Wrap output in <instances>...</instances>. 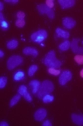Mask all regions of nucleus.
Here are the masks:
<instances>
[{
    "mask_svg": "<svg viewBox=\"0 0 83 126\" xmlns=\"http://www.w3.org/2000/svg\"><path fill=\"white\" fill-rule=\"evenodd\" d=\"M54 84L49 80H44L43 83H41V86L39 88V91L37 92V96L39 99H43L45 95L50 94L54 91Z\"/></svg>",
    "mask_w": 83,
    "mask_h": 126,
    "instance_id": "nucleus-1",
    "label": "nucleus"
},
{
    "mask_svg": "<svg viewBox=\"0 0 83 126\" xmlns=\"http://www.w3.org/2000/svg\"><path fill=\"white\" fill-rule=\"evenodd\" d=\"M44 64L48 68H55L59 69L61 65V61L58 60L55 57V52L54 50H50L46 55L44 58Z\"/></svg>",
    "mask_w": 83,
    "mask_h": 126,
    "instance_id": "nucleus-2",
    "label": "nucleus"
},
{
    "mask_svg": "<svg viewBox=\"0 0 83 126\" xmlns=\"http://www.w3.org/2000/svg\"><path fill=\"white\" fill-rule=\"evenodd\" d=\"M24 61V58L18 55H14L11 56V58L7 60V68L8 70L11 71V70H14L17 66L20 65L21 63Z\"/></svg>",
    "mask_w": 83,
    "mask_h": 126,
    "instance_id": "nucleus-3",
    "label": "nucleus"
},
{
    "mask_svg": "<svg viewBox=\"0 0 83 126\" xmlns=\"http://www.w3.org/2000/svg\"><path fill=\"white\" fill-rule=\"evenodd\" d=\"M48 37V33L45 30H39L34 32L31 35L30 38L35 43H42Z\"/></svg>",
    "mask_w": 83,
    "mask_h": 126,
    "instance_id": "nucleus-4",
    "label": "nucleus"
},
{
    "mask_svg": "<svg viewBox=\"0 0 83 126\" xmlns=\"http://www.w3.org/2000/svg\"><path fill=\"white\" fill-rule=\"evenodd\" d=\"M72 79V72L70 71H64L61 73L59 78V83L61 85H65L68 81Z\"/></svg>",
    "mask_w": 83,
    "mask_h": 126,
    "instance_id": "nucleus-5",
    "label": "nucleus"
},
{
    "mask_svg": "<svg viewBox=\"0 0 83 126\" xmlns=\"http://www.w3.org/2000/svg\"><path fill=\"white\" fill-rule=\"evenodd\" d=\"M79 43V38H74L71 42V50L74 53H75L76 55H83V48L79 47L78 45Z\"/></svg>",
    "mask_w": 83,
    "mask_h": 126,
    "instance_id": "nucleus-6",
    "label": "nucleus"
},
{
    "mask_svg": "<svg viewBox=\"0 0 83 126\" xmlns=\"http://www.w3.org/2000/svg\"><path fill=\"white\" fill-rule=\"evenodd\" d=\"M47 117V110L43 108L37 110L34 114V118L36 121H43Z\"/></svg>",
    "mask_w": 83,
    "mask_h": 126,
    "instance_id": "nucleus-7",
    "label": "nucleus"
},
{
    "mask_svg": "<svg viewBox=\"0 0 83 126\" xmlns=\"http://www.w3.org/2000/svg\"><path fill=\"white\" fill-rule=\"evenodd\" d=\"M62 24L67 29H73L76 25V21L72 17H64L62 19Z\"/></svg>",
    "mask_w": 83,
    "mask_h": 126,
    "instance_id": "nucleus-8",
    "label": "nucleus"
},
{
    "mask_svg": "<svg viewBox=\"0 0 83 126\" xmlns=\"http://www.w3.org/2000/svg\"><path fill=\"white\" fill-rule=\"evenodd\" d=\"M40 86H41V83L38 80H32V81H30V83H29V87L31 90L33 94H37Z\"/></svg>",
    "mask_w": 83,
    "mask_h": 126,
    "instance_id": "nucleus-9",
    "label": "nucleus"
},
{
    "mask_svg": "<svg viewBox=\"0 0 83 126\" xmlns=\"http://www.w3.org/2000/svg\"><path fill=\"white\" fill-rule=\"evenodd\" d=\"M58 3L61 4L62 9L71 8L75 4V1L74 0H58Z\"/></svg>",
    "mask_w": 83,
    "mask_h": 126,
    "instance_id": "nucleus-10",
    "label": "nucleus"
},
{
    "mask_svg": "<svg viewBox=\"0 0 83 126\" xmlns=\"http://www.w3.org/2000/svg\"><path fill=\"white\" fill-rule=\"evenodd\" d=\"M23 52H24V55H30L32 56V57H37L38 56V51L36 48H33V47H25V48L23 50Z\"/></svg>",
    "mask_w": 83,
    "mask_h": 126,
    "instance_id": "nucleus-11",
    "label": "nucleus"
},
{
    "mask_svg": "<svg viewBox=\"0 0 83 126\" xmlns=\"http://www.w3.org/2000/svg\"><path fill=\"white\" fill-rule=\"evenodd\" d=\"M72 121L77 125H83V115H77V114H72L71 115Z\"/></svg>",
    "mask_w": 83,
    "mask_h": 126,
    "instance_id": "nucleus-12",
    "label": "nucleus"
},
{
    "mask_svg": "<svg viewBox=\"0 0 83 126\" xmlns=\"http://www.w3.org/2000/svg\"><path fill=\"white\" fill-rule=\"evenodd\" d=\"M55 32H56V34H57L60 37H62V38H68V37H70L69 32H67V31H63L61 28H57L56 31H55Z\"/></svg>",
    "mask_w": 83,
    "mask_h": 126,
    "instance_id": "nucleus-13",
    "label": "nucleus"
},
{
    "mask_svg": "<svg viewBox=\"0 0 83 126\" xmlns=\"http://www.w3.org/2000/svg\"><path fill=\"white\" fill-rule=\"evenodd\" d=\"M25 77V74L23 71L21 70H18L17 71H16L13 75V79L15 80V81H20V80H23Z\"/></svg>",
    "mask_w": 83,
    "mask_h": 126,
    "instance_id": "nucleus-14",
    "label": "nucleus"
},
{
    "mask_svg": "<svg viewBox=\"0 0 83 126\" xmlns=\"http://www.w3.org/2000/svg\"><path fill=\"white\" fill-rule=\"evenodd\" d=\"M17 45H18V42H17L16 39L10 40L9 42H7V44H6V46H7V48L10 49V50H13V49L17 48Z\"/></svg>",
    "mask_w": 83,
    "mask_h": 126,
    "instance_id": "nucleus-15",
    "label": "nucleus"
},
{
    "mask_svg": "<svg viewBox=\"0 0 83 126\" xmlns=\"http://www.w3.org/2000/svg\"><path fill=\"white\" fill-rule=\"evenodd\" d=\"M48 9H49V8L46 5V4H38V5H37V11H39L40 14H46Z\"/></svg>",
    "mask_w": 83,
    "mask_h": 126,
    "instance_id": "nucleus-16",
    "label": "nucleus"
},
{
    "mask_svg": "<svg viewBox=\"0 0 83 126\" xmlns=\"http://www.w3.org/2000/svg\"><path fill=\"white\" fill-rule=\"evenodd\" d=\"M70 46H71V42L66 40V41H64L62 44H61V45H59V49L61 50H62V51H66V50H68V49H69Z\"/></svg>",
    "mask_w": 83,
    "mask_h": 126,
    "instance_id": "nucleus-17",
    "label": "nucleus"
},
{
    "mask_svg": "<svg viewBox=\"0 0 83 126\" xmlns=\"http://www.w3.org/2000/svg\"><path fill=\"white\" fill-rule=\"evenodd\" d=\"M20 99H21V95L18 93V94H17L16 96H14L12 97V98H11V102H10V106H11V107H13V106H15L16 104H17V103H18L19 101H20Z\"/></svg>",
    "mask_w": 83,
    "mask_h": 126,
    "instance_id": "nucleus-18",
    "label": "nucleus"
},
{
    "mask_svg": "<svg viewBox=\"0 0 83 126\" xmlns=\"http://www.w3.org/2000/svg\"><path fill=\"white\" fill-rule=\"evenodd\" d=\"M54 96H52V95L50 94H48V95H45L43 97V101L45 103V104H48V103H51L54 101Z\"/></svg>",
    "mask_w": 83,
    "mask_h": 126,
    "instance_id": "nucleus-19",
    "label": "nucleus"
},
{
    "mask_svg": "<svg viewBox=\"0 0 83 126\" xmlns=\"http://www.w3.org/2000/svg\"><path fill=\"white\" fill-rule=\"evenodd\" d=\"M37 69H38L37 65H31V66L29 68V71H28V75H29L30 77H32L36 72Z\"/></svg>",
    "mask_w": 83,
    "mask_h": 126,
    "instance_id": "nucleus-20",
    "label": "nucleus"
},
{
    "mask_svg": "<svg viewBox=\"0 0 83 126\" xmlns=\"http://www.w3.org/2000/svg\"><path fill=\"white\" fill-rule=\"evenodd\" d=\"M28 92H29V91H28V89L25 85H21L20 87L18 88V93L21 95V96H24Z\"/></svg>",
    "mask_w": 83,
    "mask_h": 126,
    "instance_id": "nucleus-21",
    "label": "nucleus"
},
{
    "mask_svg": "<svg viewBox=\"0 0 83 126\" xmlns=\"http://www.w3.org/2000/svg\"><path fill=\"white\" fill-rule=\"evenodd\" d=\"M48 72L49 74L55 75V76H57V75L61 74V71H60L59 69H55V68H48Z\"/></svg>",
    "mask_w": 83,
    "mask_h": 126,
    "instance_id": "nucleus-22",
    "label": "nucleus"
},
{
    "mask_svg": "<svg viewBox=\"0 0 83 126\" xmlns=\"http://www.w3.org/2000/svg\"><path fill=\"white\" fill-rule=\"evenodd\" d=\"M74 61L78 64H83V55H75L74 57Z\"/></svg>",
    "mask_w": 83,
    "mask_h": 126,
    "instance_id": "nucleus-23",
    "label": "nucleus"
},
{
    "mask_svg": "<svg viewBox=\"0 0 83 126\" xmlns=\"http://www.w3.org/2000/svg\"><path fill=\"white\" fill-rule=\"evenodd\" d=\"M6 84H7V78L5 77H1V78H0V88L3 89L5 87Z\"/></svg>",
    "mask_w": 83,
    "mask_h": 126,
    "instance_id": "nucleus-24",
    "label": "nucleus"
},
{
    "mask_svg": "<svg viewBox=\"0 0 83 126\" xmlns=\"http://www.w3.org/2000/svg\"><path fill=\"white\" fill-rule=\"evenodd\" d=\"M25 25V21H24V19H17V21H16V26L18 28H22L24 27V26Z\"/></svg>",
    "mask_w": 83,
    "mask_h": 126,
    "instance_id": "nucleus-25",
    "label": "nucleus"
},
{
    "mask_svg": "<svg viewBox=\"0 0 83 126\" xmlns=\"http://www.w3.org/2000/svg\"><path fill=\"white\" fill-rule=\"evenodd\" d=\"M46 15L48 16L49 18L53 19L54 17H55V11H53V9H50V8H49V9L48 10V11H47Z\"/></svg>",
    "mask_w": 83,
    "mask_h": 126,
    "instance_id": "nucleus-26",
    "label": "nucleus"
},
{
    "mask_svg": "<svg viewBox=\"0 0 83 126\" xmlns=\"http://www.w3.org/2000/svg\"><path fill=\"white\" fill-rule=\"evenodd\" d=\"M1 28H2L3 31H7L8 28H9V24H8L7 21L4 20V21H1Z\"/></svg>",
    "mask_w": 83,
    "mask_h": 126,
    "instance_id": "nucleus-27",
    "label": "nucleus"
},
{
    "mask_svg": "<svg viewBox=\"0 0 83 126\" xmlns=\"http://www.w3.org/2000/svg\"><path fill=\"white\" fill-rule=\"evenodd\" d=\"M46 5L50 9H53L54 7V1L53 0H47L46 1Z\"/></svg>",
    "mask_w": 83,
    "mask_h": 126,
    "instance_id": "nucleus-28",
    "label": "nucleus"
},
{
    "mask_svg": "<svg viewBox=\"0 0 83 126\" xmlns=\"http://www.w3.org/2000/svg\"><path fill=\"white\" fill-rule=\"evenodd\" d=\"M17 17L18 19H24V17H25V13L23 12V11H18L17 13Z\"/></svg>",
    "mask_w": 83,
    "mask_h": 126,
    "instance_id": "nucleus-29",
    "label": "nucleus"
},
{
    "mask_svg": "<svg viewBox=\"0 0 83 126\" xmlns=\"http://www.w3.org/2000/svg\"><path fill=\"white\" fill-rule=\"evenodd\" d=\"M24 97L25 98L26 101H28V102H31V101H32V97H31V96H30V94L29 92H28L27 94L24 96Z\"/></svg>",
    "mask_w": 83,
    "mask_h": 126,
    "instance_id": "nucleus-30",
    "label": "nucleus"
},
{
    "mask_svg": "<svg viewBox=\"0 0 83 126\" xmlns=\"http://www.w3.org/2000/svg\"><path fill=\"white\" fill-rule=\"evenodd\" d=\"M6 3H9V4H17L18 3V0H6Z\"/></svg>",
    "mask_w": 83,
    "mask_h": 126,
    "instance_id": "nucleus-31",
    "label": "nucleus"
},
{
    "mask_svg": "<svg viewBox=\"0 0 83 126\" xmlns=\"http://www.w3.org/2000/svg\"><path fill=\"white\" fill-rule=\"evenodd\" d=\"M43 126H52V124H51V122H50V121L47 120V121H45V122L43 123Z\"/></svg>",
    "mask_w": 83,
    "mask_h": 126,
    "instance_id": "nucleus-32",
    "label": "nucleus"
},
{
    "mask_svg": "<svg viewBox=\"0 0 83 126\" xmlns=\"http://www.w3.org/2000/svg\"><path fill=\"white\" fill-rule=\"evenodd\" d=\"M8 125H9V124L7 122H4V121L0 123V126H8Z\"/></svg>",
    "mask_w": 83,
    "mask_h": 126,
    "instance_id": "nucleus-33",
    "label": "nucleus"
},
{
    "mask_svg": "<svg viewBox=\"0 0 83 126\" xmlns=\"http://www.w3.org/2000/svg\"><path fill=\"white\" fill-rule=\"evenodd\" d=\"M4 15H3L2 12H0V21H4Z\"/></svg>",
    "mask_w": 83,
    "mask_h": 126,
    "instance_id": "nucleus-34",
    "label": "nucleus"
},
{
    "mask_svg": "<svg viewBox=\"0 0 83 126\" xmlns=\"http://www.w3.org/2000/svg\"><path fill=\"white\" fill-rule=\"evenodd\" d=\"M4 51H3L2 50H0V58H4Z\"/></svg>",
    "mask_w": 83,
    "mask_h": 126,
    "instance_id": "nucleus-35",
    "label": "nucleus"
},
{
    "mask_svg": "<svg viewBox=\"0 0 83 126\" xmlns=\"http://www.w3.org/2000/svg\"><path fill=\"white\" fill-rule=\"evenodd\" d=\"M4 9V4L2 2H0V11H3Z\"/></svg>",
    "mask_w": 83,
    "mask_h": 126,
    "instance_id": "nucleus-36",
    "label": "nucleus"
},
{
    "mask_svg": "<svg viewBox=\"0 0 83 126\" xmlns=\"http://www.w3.org/2000/svg\"><path fill=\"white\" fill-rule=\"evenodd\" d=\"M80 75H81V77L83 78V69L81 71V72H80Z\"/></svg>",
    "mask_w": 83,
    "mask_h": 126,
    "instance_id": "nucleus-37",
    "label": "nucleus"
}]
</instances>
